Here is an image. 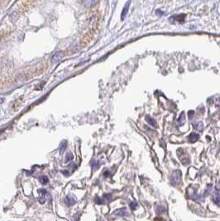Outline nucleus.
Instances as JSON below:
<instances>
[{"label":"nucleus","mask_w":220,"mask_h":221,"mask_svg":"<svg viewBox=\"0 0 220 221\" xmlns=\"http://www.w3.org/2000/svg\"><path fill=\"white\" fill-rule=\"evenodd\" d=\"M40 181H41V184H43V185L48 183V178L45 176H42V177H40Z\"/></svg>","instance_id":"nucleus-15"},{"label":"nucleus","mask_w":220,"mask_h":221,"mask_svg":"<svg viewBox=\"0 0 220 221\" xmlns=\"http://www.w3.org/2000/svg\"><path fill=\"white\" fill-rule=\"evenodd\" d=\"M213 201H214V202L217 205L220 206V194L219 193H218V192L214 193V196H213Z\"/></svg>","instance_id":"nucleus-8"},{"label":"nucleus","mask_w":220,"mask_h":221,"mask_svg":"<svg viewBox=\"0 0 220 221\" xmlns=\"http://www.w3.org/2000/svg\"><path fill=\"white\" fill-rule=\"evenodd\" d=\"M75 202H76L75 198L72 195H68V196H66V198H65V204L67 205H73L75 204Z\"/></svg>","instance_id":"nucleus-5"},{"label":"nucleus","mask_w":220,"mask_h":221,"mask_svg":"<svg viewBox=\"0 0 220 221\" xmlns=\"http://www.w3.org/2000/svg\"><path fill=\"white\" fill-rule=\"evenodd\" d=\"M179 122H180V123L181 122V124H183V123H185V115H184V114H182L181 115V117H180V119H179Z\"/></svg>","instance_id":"nucleus-18"},{"label":"nucleus","mask_w":220,"mask_h":221,"mask_svg":"<svg viewBox=\"0 0 220 221\" xmlns=\"http://www.w3.org/2000/svg\"><path fill=\"white\" fill-rule=\"evenodd\" d=\"M199 138H200V135L194 133H192L188 137V140H189V143H194V142L198 141Z\"/></svg>","instance_id":"nucleus-7"},{"label":"nucleus","mask_w":220,"mask_h":221,"mask_svg":"<svg viewBox=\"0 0 220 221\" xmlns=\"http://www.w3.org/2000/svg\"><path fill=\"white\" fill-rule=\"evenodd\" d=\"M65 148H66V142L64 141V142L61 143V144L60 146V154H62L63 152H65Z\"/></svg>","instance_id":"nucleus-14"},{"label":"nucleus","mask_w":220,"mask_h":221,"mask_svg":"<svg viewBox=\"0 0 220 221\" xmlns=\"http://www.w3.org/2000/svg\"><path fill=\"white\" fill-rule=\"evenodd\" d=\"M98 163L97 162H93V167L94 168H97L98 166Z\"/></svg>","instance_id":"nucleus-21"},{"label":"nucleus","mask_w":220,"mask_h":221,"mask_svg":"<svg viewBox=\"0 0 220 221\" xmlns=\"http://www.w3.org/2000/svg\"><path fill=\"white\" fill-rule=\"evenodd\" d=\"M9 19H10V21H11V22L15 23V22L18 19V13L14 12V13H13L12 14H10V16H9Z\"/></svg>","instance_id":"nucleus-12"},{"label":"nucleus","mask_w":220,"mask_h":221,"mask_svg":"<svg viewBox=\"0 0 220 221\" xmlns=\"http://www.w3.org/2000/svg\"><path fill=\"white\" fill-rule=\"evenodd\" d=\"M63 57H64V53H63L62 51H59V52H56V53L52 57V61L54 63H57L60 61L62 60Z\"/></svg>","instance_id":"nucleus-2"},{"label":"nucleus","mask_w":220,"mask_h":221,"mask_svg":"<svg viewBox=\"0 0 220 221\" xmlns=\"http://www.w3.org/2000/svg\"><path fill=\"white\" fill-rule=\"evenodd\" d=\"M181 173L180 171H174L173 175L171 176V179H170L172 184H173L174 186L178 185V184L180 183V181H181Z\"/></svg>","instance_id":"nucleus-1"},{"label":"nucleus","mask_w":220,"mask_h":221,"mask_svg":"<svg viewBox=\"0 0 220 221\" xmlns=\"http://www.w3.org/2000/svg\"><path fill=\"white\" fill-rule=\"evenodd\" d=\"M137 203L136 201H132V202L130 203V207L131 209H136L137 207Z\"/></svg>","instance_id":"nucleus-17"},{"label":"nucleus","mask_w":220,"mask_h":221,"mask_svg":"<svg viewBox=\"0 0 220 221\" xmlns=\"http://www.w3.org/2000/svg\"><path fill=\"white\" fill-rule=\"evenodd\" d=\"M72 158H73V157H72V155L71 154V153H70V154H68V155H67V157H66V159H65V162H68L69 161L72 160Z\"/></svg>","instance_id":"nucleus-19"},{"label":"nucleus","mask_w":220,"mask_h":221,"mask_svg":"<svg viewBox=\"0 0 220 221\" xmlns=\"http://www.w3.org/2000/svg\"><path fill=\"white\" fill-rule=\"evenodd\" d=\"M146 119L148 122L149 124H151V126L156 128V126H157V125H156V122H155V120L154 119H152V118L150 117V116H147V117H146Z\"/></svg>","instance_id":"nucleus-11"},{"label":"nucleus","mask_w":220,"mask_h":221,"mask_svg":"<svg viewBox=\"0 0 220 221\" xmlns=\"http://www.w3.org/2000/svg\"><path fill=\"white\" fill-rule=\"evenodd\" d=\"M115 215H119V216H124V215H128V212L127 211V209L125 208L121 209L119 210H117V212H115Z\"/></svg>","instance_id":"nucleus-10"},{"label":"nucleus","mask_w":220,"mask_h":221,"mask_svg":"<svg viewBox=\"0 0 220 221\" xmlns=\"http://www.w3.org/2000/svg\"><path fill=\"white\" fill-rule=\"evenodd\" d=\"M83 3L86 8H93L98 3V0H83Z\"/></svg>","instance_id":"nucleus-4"},{"label":"nucleus","mask_w":220,"mask_h":221,"mask_svg":"<svg viewBox=\"0 0 220 221\" xmlns=\"http://www.w3.org/2000/svg\"><path fill=\"white\" fill-rule=\"evenodd\" d=\"M193 126L197 129V130H203L204 128V124L202 122H196V123H193Z\"/></svg>","instance_id":"nucleus-13"},{"label":"nucleus","mask_w":220,"mask_h":221,"mask_svg":"<svg viewBox=\"0 0 220 221\" xmlns=\"http://www.w3.org/2000/svg\"><path fill=\"white\" fill-rule=\"evenodd\" d=\"M185 14H178V15H175V16H172L170 20L171 22H178V23H183L184 20H185Z\"/></svg>","instance_id":"nucleus-3"},{"label":"nucleus","mask_w":220,"mask_h":221,"mask_svg":"<svg viewBox=\"0 0 220 221\" xmlns=\"http://www.w3.org/2000/svg\"><path fill=\"white\" fill-rule=\"evenodd\" d=\"M129 5H130V1H128L126 4H125V6L123 8V12H122V14H121V19L123 20V19L126 18V16H127V14L128 13V9H129Z\"/></svg>","instance_id":"nucleus-6"},{"label":"nucleus","mask_w":220,"mask_h":221,"mask_svg":"<svg viewBox=\"0 0 220 221\" xmlns=\"http://www.w3.org/2000/svg\"><path fill=\"white\" fill-rule=\"evenodd\" d=\"M165 211H166V209L164 208V207H160V206H159V207L156 208V212H157L158 214H160V213L162 214V213L165 212Z\"/></svg>","instance_id":"nucleus-16"},{"label":"nucleus","mask_w":220,"mask_h":221,"mask_svg":"<svg viewBox=\"0 0 220 221\" xmlns=\"http://www.w3.org/2000/svg\"><path fill=\"white\" fill-rule=\"evenodd\" d=\"M194 111H192V110H191V111H189V119H191V118L193 117V115H194Z\"/></svg>","instance_id":"nucleus-20"},{"label":"nucleus","mask_w":220,"mask_h":221,"mask_svg":"<svg viewBox=\"0 0 220 221\" xmlns=\"http://www.w3.org/2000/svg\"><path fill=\"white\" fill-rule=\"evenodd\" d=\"M38 193L41 195V198L40 199V201L41 203H44L45 201V195L46 194V190L45 189H40L38 190Z\"/></svg>","instance_id":"nucleus-9"}]
</instances>
